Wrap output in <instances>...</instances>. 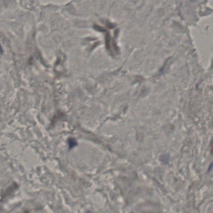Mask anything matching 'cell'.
<instances>
[{
	"mask_svg": "<svg viewBox=\"0 0 213 213\" xmlns=\"http://www.w3.org/2000/svg\"><path fill=\"white\" fill-rule=\"evenodd\" d=\"M211 153L213 154V139H212V140L211 141Z\"/></svg>",
	"mask_w": 213,
	"mask_h": 213,
	"instance_id": "cell-1",
	"label": "cell"
}]
</instances>
